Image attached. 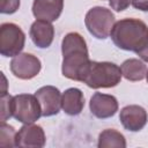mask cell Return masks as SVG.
Segmentation results:
<instances>
[{
	"mask_svg": "<svg viewBox=\"0 0 148 148\" xmlns=\"http://www.w3.org/2000/svg\"><path fill=\"white\" fill-rule=\"evenodd\" d=\"M61 73L65 77L82 82L90 64L86 39L79 32H68L61 40Z\"/></svg>",
	"mask_w": 148,
	"mask_h": 148,
	"instance_id": "cell-1",
	"label": "cell"
},
{
	"mask_svg": "<svg viewBox=\"0 0 148 148\" xmlns=\"http://www.w3.org/2000/svg\"><path fill=\"white\" fill-rule=\"evenodd\" d=\"M110 37L118 49L136 52L148 37V25L139 18H123L114 23Z\"/></svg>",
	"mask_w": 148,
	"mask_h": 148,
	"instance_id": "cell-2",
	"label": "cell"
},
{
	"mask_svg": "<svg viewBox=\"0 0 148 148\" xmlns=\"http://www.w3.org/2000/svg\"><path fill=\"white\" fill-rule=\"evenodd\" d=\"M121 77V69L114 62L91 60L82 82L92 89L112 88L120 83Z\"/></svg>",
	"mask_w": 148,
	"mask_h": 148,
	"instance_id": "cell-3",
	"label": "cell"
},
{
	"mask_svg": "<svg viewBox=\"0 0 148 148\" xmlns=\"http://www.w3.org/2000/svg\"><path fill=\"white\" fill-rule=\"evenodd\" d=\"M116 23L113 13L101 6L90 8L84 17V24L90 35L97 39H106Z\"/></svg>",
	"mask_w": 148,
	"mask_h": 148,
	"instance_id": "cell-4",
	"label": "cell"
},
{
	"mask_svg": "<svg viewBox=\"0 0 148 148\" xmlns=\"http://www.w3.org/2000/svg\"><path fill=\"white\" fill-rule=\"evenodd\" d=\"M25 44L23 30L15 23H2L0 25V53L3 57L20 54Z\"/></svg>",
	"mask_w": 148,
	"mask_h": 148,
	"instance_id": "cell-5",
	"label": "cell"
},
{
	"mask_svg": "<svg viewBox=\"0 0 148 148\" xmlns=\"http://www.w3.org/2000/svg\"><path fill=\"white\" fill-rule=\"evenodd\" d=\"M13 117L22 124H31L42 117V108L35 95L18 94L13 97Z\"/></svg>",
	"mask_w": 148,
	"mask_h": 148,
	"instance_id": "cell-6",
	"label": "cell"
},
{
	"mask_svg": "<svg viewBox=\"0 0 148 148\" xmlns=\"http://www.w3.org/2000/svg\"><path fill=\"white\" fill-rule=\"evenodd\" d=\"M42 69L40 60L31 53H20L10 61V72L21 80H30L39 74Z\"/></svg>",
	"mask_w": 148,
	"mask_h": 148,
	"instance_id": "cell-7",
	"label": "cell"
},
{
	"mask_svg": "<svg viewBox=\"0 0 148 148\" xmlns=\"http://www.w3.org/2000/svg\"><path fill=\"white\" fill-rule=\"evenodd\" d=\"M40 108L43 117H52L59 113L61 109V96L60 90L54 86H44L37 89L35 92Z\"/></svg>",
	"mask_w": 148,
	"mask_h": 148,
	"instance_id": "cell-8",
	"label": "cell"
},
{
	"mask_svg": "<svg viewBox=\"0 0 148 148\" xmlns=\"http://www.w3.org/2000/svg\"><path fill=\"white\" fill-rule=\"evenodd\" d=\"M46 143V136L42 126L31 124H23L15 138V147L24 148H42Z\"/></svg>",
	"mask_w": 148,
	"mask_h": 148,
	"instance_id": "cell-9",
	"label": "cell"
},
{
	"mask_svg": "<svg viewBox=\"0 0 148 148\" xmlns=\"http://www.w3.org/2000/svg\"><path fill=\"white\" fill-rule=\"evenodd\" d=\"M119 120L125 130L130 132H139L146 126L148 121V113L140 105H126L120 110Z\"/></svg>",
	"mask_w": 148,
	"mask_h": 148,
	"instance_id": "cell-10",
	"label": "cell"
},
{
	"mask_svg": "<svg viewBox=\"0 0 148 148\" xmlns=\"http://www.w3.org/2000/svg\"><path fill=\"white\" fill-rule=\"evenodd\" d=\"M90 112L98 119L111 118L118 111V101L113 95L95 92L89 101Z\"/></svg>",
	"mask_w": 148,
	"mask_h": 148,
	"instance_id": "cell-11",
	"label": "cell"
},
{
	"mask_svg": "<svg viewBox=\"0 0 148 148\" xmlns=\"http://www.w3.org/2000/svg\"><path fill=\"white\" fill-rule=\"evenodd\" d=\"M29 36L37 47L47 49L51 46L54 38V27L52 25V22L36 20L30 27Z\"/></svg>",
	"mask_w": 148,
	"mask_h": 148,
	"instance_id": "cell-12",
	"label": "cell"
},
{
	"mask_svg": "<svg viewBox=\"0 0 148 148\" xmlns=\"http://www.w3.org/2000/svg\"><path fill=\"white\" fill-rule=\"evenodd\" d=\"M64 9V0H34L32 14L37 20L57 21Z\"/></svg>",
	"mask_w": 148,
	"mask_h": 148,
	"instance_id": "cell-13",
	"label": "cell"
},
{
	"mask_svg": "<svg viewBox=\"0 0 148 148\" xmlns=\"http://www.w3.org/2000/svg\"><path fill=\"white\" fill-rule=\"evenodd\" d=\"M84 108V96L79 88H68L61 96V109L68 116H77Z\"/></svg>",
	"mask_w": 148,
	"mask_h": 148,
	"instance_id": "cell-14",
	"label": "cell"
},
{
	"mask_svg": "<svg viewBox=\"0 0 148 148\" xmlns=\"http://www.w3.org/2000/svg\"><path fill=\"white\" fill-rule=\"evenodd\" d=\"M120 69H121L123 76L126 80L132 81V82L143 80L147 74V65L145 64V61L141 59H135V58L125 60L121 64Z\"/></svg>",
	"mask_w": 148,
	"mask_h": 148,
	"instance_id": "cell-15",
	"label": "cell"
},
{
	"mask_svg": "<svg viewBox=\"0 0 148 148\" xmlns=\"http://www.w3.org/2000/svg\"><path fill=\"white\" fill-rule=\"evenodd\" d=\"M97 147L98 148H106V147L125 148L126 139L119 131L113 130V128H106L99 133Z\"/></svg>",
	"mask_w": 148,
	"mask_h": 148,
	"instance_id": "cell-16",
	"label": "cell"
},
{
	"mask_svg": "<svg viewBox=\"0 0 148 148\" xmlns=\"http://www.w3.org/2000/svg\"><path fill=\"white\" fill-rule=\"evenodd\" d=\"M15 128L6 124V121H1L0 124V146L1 147H15V138H16Z\"/></svg>",
	"mask_w": 148,
	"mask_h": 148,
	"instance_id": "cell-17",
	"label": "cell"
},
{
	"mask_svg": "<svg viewBox=\"0 0 148 148\" xmlns=\"http://www.w3.org/2000/svg\"><path fill=\"white\" fill-rule=\"evenodd\" d=\"M13 97L8 92L0 96V104H1V111H0V120L6 121L9 118L13 117Z\"/></svg>",
	"mask_w": 148,
	"mask_h": 148,
	"instance_id": "cell-18",
	"label": "cell"
},
{
	"mask_svg": "<svg viewBox=\"0 0 148 148\" xmlns=\"http://www.w3.org/2000/svg\"><path fill=\"white\" fill-rule=\"evenodd\" d=\"M21 5V0H0L1 14H14Z\"/></svg>",
	"mask_w": 148,
	"mask_h": 148,
	"instance_id": "cell-19",
	"label": "cell"
},
{
	"mask_svg": "<svg viewBox=\"0 0 148 148\" xmlns=\"http://www.w3.org/2000/svg\"><path fill=\"white\" fill-rule=\"evenodd\" d=\"M109 5H110L111 9L120 13V12L127 9L130 5H132V0H109Z\"/></svg>",
	"mask_w": 148,
	"mask_h": 148,
	"instance_id": "cell-20",
	"label": "cell"
},
{
	"mask_svg": "<svg viewBox=\"0 0 148 148\" xmlns=\"http://www.w3.org/2000/svg\"><path fill=\"white\" fill-rule=\"evenodd\" d=\"M135 53L139 56V58H140L141 60H143L145 62H148V37H147V39L145 40V43L142 44V46H141Z\"/></svg>",
	"mask_w": 148,
	"mask_h": 148,
	"instance_id": "cell-21",
	"label": "cell"
},
{
	"mask_svg": "<svg viewBox=\"0 0 148 148\" xmlns=\"http://www.w3.org/2000/svg\"><path fill=\"white\" fill-rule=\"evenodd\" d=\"M132 6L141 12H148V0H132Z\"/></svg>",
	"mask_w": 148,
	"mask_h": 148,
	"instance_id": "cell-22",
	"label": "cell"
},
{
	"mask_svg": "<svg viewBox=\"0 0 148 148\" xmlns=\"http://www.w3.org/2000/svg\"><path fill=\"white\" fill-rule=\"evenodd\" d=\"M1 79H2V84H1V95L7 94V79L5 76V74L1 72Z\"/></svg>",
	"mask_w": 148,
	"mask_h": 148,
	"instance_id": "cell-23",
	"label": "cell"
},
{
	"mask_svg": "<svg viewBox=\"0 0 148 148\" xmlns=\"http://www.w3.org/2000/svg\"><path fill=\"white\" fill-rule=\"evenodd\" d=\"M146 80H147V83H148V69H147V74H146Z\"/></svg>",
	"mask_w": 148,
	"mask_h": 148,
	"instance_id": "cell-24",
	"label": "cell"
}]
</instances>
